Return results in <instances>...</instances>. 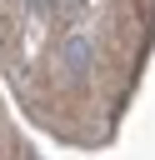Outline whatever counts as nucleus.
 I'll list each match as a JSON object with an SVG mask.
<instances>
[{"label": "nucleus", "instance_id": "obj_1", "mask_svg": "<svg viewBox=\"0 0 155 160\" xmlns=\"http://www.w3.org/2000/svg\"><path fill=\"white\" fill-rule=\"evenodd\" d=\"M85 65H90V40H70L65 45V70L70 75H85Z\"/></svg>", "mask_w": 155, "mask_h": 160}]
</instances>
